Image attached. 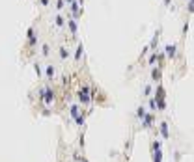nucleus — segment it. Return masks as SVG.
I'll list each match as a JSON object with an SVG mask.
<instances>
[{
  "label": "nucleus",
  "mask_w": 194,
  "mask_h": 162,
  "mask_svg": "<svg viewBox=\"0 0 194 162\" xmlns=\"http://www.w3.org/2000/svg\"><path fill=\"white\" fill-rule=\"evenodd\" d=\"M157 134H161L164 140H170V127H168V121H161V123H159Z\"/></svg>",
  "instance_id": "nucleus-1"
},
{
  "label": "nucleus",
  "mask_w": 194,
  "mask_h": 162,
  "mask_svg": "<svg viewBox=\"0 0 194 162\" xmlns=\"http://www.w3.org/2000/svg\"><path fill=\"white\" fill-rule=\"evenodd\" d=\"M28 45H30V47H36V45H37V32H36V26H30V28H28Z\"/></svg>",
  "instance_id": "nucleus-2"
},
{
  "label": "nucleus",
  "mask_w": 194,
  "mask_h": 162,
  "mask_svg": "<svg viewBox=\"0 0 194 162\" xmlns=\"http://www.w3.org/2000/svg\"><path fill=\"white\" fill-rule=\"evenodd\" d=\"M45 75H47V78H49V80H52V78L56 77V67H54L52 63H49V65L45 67Z\"/></svg>",
  "instance_id": "nucleus-3"
},
{
  "label": "nucleus",
  "mask_w": 194,
  "mask_h": 162,
  "mask_svg": "<svg viewBox=\"0 0 194 162\" xmlns=\"http://www.w3.org/2000/svg\"><path fill=\"white\" fill-rule=\"evenodd\" d=\"M176 54H177V47H176V45H166V56L172 60V58H176Z\"/></svg>",
  "instance_id": "nucleus-4"
},
{
  "label": "nucleus",
  "mask_w": 194,
  "mask_h": 162,
  "mask_svg": "<svg viewBox=\"0 0 194 162\" xmlns=\"http://www.w3.org/2000/svg\"><path fill=\"white\" fill-rule=\"evenodd\" d=\"M67 26H69V30H71V34H73V37H75L77 36V19H69L67 21Z\"/></svg>",
  "instance_id": "nucleus-5"
},
{
  "label": "nucleus",
  "mask_w": 194,
  "mask_h": 162,
  "mask_svg": "<svg viewBox=\"0 0 194 162\" xmlns=\"http://www.w3.org/2000/svg\"><path fill=\"white\" fill-rule=\"evenodd\" d=\"M49 54H51V45H49V43H43V45H41V56L47 58Z\"/></svg>",
  "instance_id": "nucleus-6"
},
{
  "label": "nucleus",
  "mask_w": 194,
  "mask_h": 162,
  "mask_svg": "<svg viewBox=\"0 0 194 162\" xmlns=\"http://www.w3.org/2000/svg\"><path fill=\"white\" fill-rule=\"evenodd\" d=\"M151 156H153V162H162V149L151 151Z\"/></svg>",
  "instance_id": "nucleus-7"
},
{
  "label": "nucleus",
  "mask_w": 194,
  "mask_h": 162,
  "mask_svg": "<svg viewBox=\"0 0 194 162\" xmlns=\"http://www.w3.org/2000/svg\"><path fill=\"white\" fill-rule=\"evenodd\" d=\"M82 52H84V45L79 43V47H77V52H75V62H79L82 58Z\"/></svg>",
  "instance_id": "nucleus-8"
},
{
  "label": "nucleus",
  "mask_w": 194,
  "mask_h": 162,
  "mask_svg": "<svg viewBox=\"0 0 194 162\" xmlns=\"http://www.w3.org/2000/svg\"><path fill=\"white\" fill-rule=\"evenodd\" d=\"M54 24H56L58 28H62V26L65 24V19H64V15H60V13L56 15V19H54Z\"/></svg>",
  "instance_id": "nucleus-9"
},
{
  "label": "nucleus",
  "mask_w": 194,
  "mask_h": 162,
  "mask_svg": "<svg viewBox=\"0 0 194 162\" xmlns=\"http://www.w3.org/2000/svg\"><path fill=\"white\" fill-rule=\"evenodd\" d=\"M146 114H148V110H146V106H144V104L136 108V118H138V119H142V118H144Z\"/></svg>",
  "instance_id": "nucleus-10"
},
{
  "label": "nucleus",
  "mask_w": 194,
  "mask_h": 162,
  "mask_svg": "<svg viewBox=\"0 0 194 162\" xmlns=\"http://www.w3.org/2000/svg\"><path fill=\"white\" fill-rule=\"evenodd\" d=\"M58 52H60V60H67V58L71 56V52H69L65 47H60V51H58Z\"/></svg>",
  "instance_id": "nucleus-11"
},
{
  "label": "nucleus",
  "mask_w": 194,
  "mask_h": 162,
  "mask_svg": "<svg viewBox=\"0 0 194 162\" xmlns=\"http://www.w3.org/2000/svg\"><path fill=\"white\" fill-rule=\"evenodd\" d=\"M159 149H162V144L159 140H153L151 142V151H159Z\"/></svg>",
  "instance_id": "nucleus-12"
},
{
  "label": "nucleus",
  "mask_w": 194,
  "mask_h": 162,
  "mask_svg": "<svg viewBox=\"0 0 194 162\" xmlns=\"http://www.w3.org/2000/svg\"><path fill=\"white\" fill-rule=\"evenodd\" d=\"M34 69H36L37 77H41V75H43V69H41V63H39V62H36V63H34Z\"/></svg>",
  "instance_id": "nucleus-13"
},
{
  "label": "nucleus",
  "mask_w": 194,
  "mask_h": 162,
  "mask_svg": "<svg viewBox=\"0 0 194 162\" xmlns=\"http://www.w3.org/2000/svg\"><path fill=\"white\" fill-rule=\"evenodd\" d=\"M153 80H157V82H161V69H153Z\"/></svg>",
  "instance_id": "nucleus-14"
},
{
  "label": "nucleus",
  "mask_w": 194,
  "mask_h": 162,
  "mask_svg": "<svg viewBox=\"0 0 194 162\" xmlns=\"http://www.w3.org/2000/svg\"><path fill=\"white\" fill-rule=\"evenodd\" d=\"M64 8H65V2H64V0H56V9L62 11Z\"/></svg>",
  "instance_id": "nucleus-15"
},
{
  "label": "nucleus",
  "mask_w": 194,
  "mask_h": 162,
  "mask_svg": "<svg viewBox=\"0 0 194 162\" xmlns=\"http://www.w3.org/2000/svg\"><path fill=\"white\" fill-rule=\"evenodd\" d=\"M144 95H148V97L151 95V86H149V84H148V86L144 88Z\"/></svg>",
  "instance_id": "nucleus-16"
},
{
  "label": "nucleus",
  "mask_w": 194,
  "mask_h": 162,
  "mask_svg": "<svg viewBox=\"0 0 194 162\" xmlns=\"http://www.w3.org/2000/svg\"><path fill=\"white\" fill-rule=\"evenodd\" d=\"M79 162H88V158L86 156H79Z\"/></svg>",
  "instance_id": "nucleus-17"
},
{
  "label": "nucleus",
  "mask_w": 194,
  "mask_h": 162,
  "mask_svg": "<svg viewBox=\"0 0 194 162\" xmlns=\"http://www.w3.org/2000/svg\"><path fill=\"white\" fill-rule=\"evenodd\" d=\"M64 2H65V4H71V2H75V0H64Z\"/></svg>",
  "instance_id": "nucleus-18"
},
{
  "label": "nucleus",
  "mask_w": 194,
  "mask_h": 162,
  "mask_svg": "<svg viewBox=\"0 0 194 162\" xmlns=\"http://www.w3.org/2000/svg\"><path fill=\"white\" fill-rule=\"evenodd\" d=\"M164 4H166V6H168V4H170V0H164Z\"/></svg>",
  "instance_id": "nucleus-19"
}]
</instances>
